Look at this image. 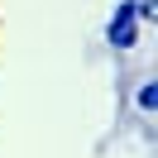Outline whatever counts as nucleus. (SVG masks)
<instances>
[{
	"label": "nucleus",
	"mask_w": 158,
	"mask_h": 158,
	"mask_svg": "<svg viewBox=\"0 0 158 158\" xmlns=\"http://www.w3.org/2000/svg\"><path fill=\"white\" fill-rule=\"evenodd\" d=\"M134 106L144 110V115H153V110H158V81H144V86L134 91Z\"/></svg>",
	"instance_id": "2"
},
{
	"label": "nucleus",
	"mask_w": 158,
	"mask_h": 158,
	"mask_svg": "<svg viewBox=\"0 0 158 158\" xmlns=\"http://www.w3.org/2000/svg\"><path fill=\"white\" fill-rule=\"evenodd\" d=\"M106 43L115 53H129L139 43V0H120L106 19Z\"/></svg>",
	"instance_id": "1"
}]
</instances>
